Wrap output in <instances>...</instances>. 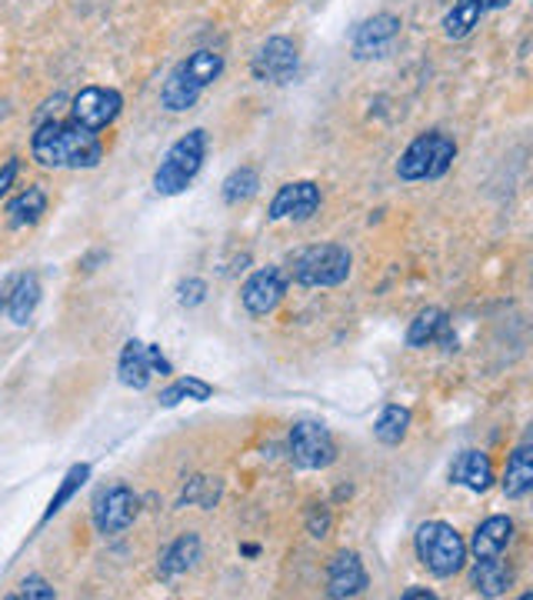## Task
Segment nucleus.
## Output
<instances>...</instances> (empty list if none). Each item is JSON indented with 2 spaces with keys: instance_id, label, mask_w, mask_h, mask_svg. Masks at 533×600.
I'll return each mask as SVG.
<instances>
[{
  "instance_id": "obj_1",
  "label": "nucleus",
  "mask_w": 533,
  "mask_h": 600,
  "mask_svg": "<svg viewBox=\"0 0 533 600\" xmlns=\"http://www.w3.org/2000/svg\"><path fill=\"white\" fill-rule=\"evenodd\" d=\"M30 154L47 170H90L103 160V140L97 130L77 120H43L30 137Z\"/></svg>"
},
{
  "instance_id": "obj_2",
  "label": "nucleus",
  "mask_w": 533,
  "mask_h": 600,
  "mask_svg": "<svg viewBox=\"0 0 533 600\" xmlns=\"http://www.w3.org/2000/svg\"><path fill=\"white\" fill-rule=\"evenodd\" d=\"M220 73H224V57L217 50H194L167 73V80L160 87V107L170 114L190 110L200 100V94L210 83H217Z\"/></svg>"
},
{
  "instance_id": "obj_3",
  "label": "nucleus",
  "mask_w": 533,
  "mask_h": 600,
  "mask_svg": "<svg viewBox=\"0 0 533 600\" xmlns=\"http://www.w3.org/2000/svg\"><path fill=\"white\" fill-rule=\"evenodd\" d=\"M204 160H207V130H204V127H194V130H187L184 137H177V140L170 144V150L164 154L160 167L154 170V190H157L160 197H177V194H184V190L197 180Z\"/></svg>"
},
{
  "instance_id": "obj_4",
  "label": "nucleus",
  "mask_w": 533,
  "mask_h": 600,
  "mask_svg": "<svg viewBox=\"0 0 533 600\" xmlns=\"http://www.w3.org/2000/svg\"><path fill=\"white\" fill-rule=\"evenodd\" d=\"M354 257L340 244H310L290 254L287 277L300 287H340L351 277Z\"/></svg>"
},
{
  "instance_id": "obj_5",
  "label": "nucleus",
  "mask_w": 533,
  "mask_h": 600,
  "mask_svg": "<svg viewBox=\"0 0 533 600\" xmlns=\"http://www.w3.org/2000/svg\"><path fill=\"white\" fill-rule=\"evenodd\" d=\"M414 551L417 561L434 574V578H454L467 564V544L457 534L454 524L447 521H427L414 534Z\"/></svg>"
},
{
  "instance_id": "obj_6",
  "label": "nucleus",
  "mask_w": 533,
  "mask_h": 600,
  "mask_svg": "<svg viewBox=\"0 0 533 600\" xmlns=\"http://www.w3.org/2000/svg\"><path fill=\"white\" fill-rule=\"evenodd\" d=\"M454 157H457L454 137H447L441 130H427L401 154L397 177L401 180H437L451 170Z\"/></svg>"
},
{
  "instance_id": "obj_7",
  "label": "nucleus",
  "mask_w": 533,
  "mask_h": 600,
  "mask_svg": "<svg viewBox=\"0 0 533 600\" xmlns=\"http://www.w3.org/2000/svg\"><path fill=\"white\" fill-rule=\"evenodd\" d=\"M287 454L304 471H324L337 461V444L327 424L320 421H297L287 437Z\"/></svg>"
},
{
  "instance_id": "obj_8",
  "label": "nucleus",
  "mask_w": 533,
  "mask_h": 600,
  "mask_svg": "<svg viewBox=\"0 0 533 600\" xmlns=\"http://www.w3.org/2000/svg\"><path fill=\"white\" fill-rule=\"evenodd\" d=\"M290 277L284 267H260L257 274H250L240 287V304L250 317H267L280 307V301L287 297Z\"/></svg>"
},
{
  "instance_id": "obj_9",
  "label": "nucleus",
  "mask_w": 533,
  "mask_h": 600,
  "mask_svg": "<svg viewBox=\"0 0 533 600\" xmlns=\"http://www.w3.org/2000/svg\"><path fill=\"white\" fill-rule=\"evenodd\" d=\"M300 67V53H297V43L290 37H267L260 43V50L254 53L250 60V73L260 80V83H287L294 80Z\"/></svg>"
},
{
  "instance_id": "obj_10",
  "label": "nucleus",
  "mask_w": 533,
  "mask_h": 600,
  "mask_svg": "<svg viewBox=\"0 0 533 600\" xmlns=\"http://www.w3.org/2000/svg\"><path fill=\"white\" fill-rule=\"evenodd\" d=\"M124 110V97L113 87H83L80 94L70 97V120L90 127V130H107Z\"/></svg>"
},
{
  "instance_id": "obj_11",
  "label": "nucleus",
  "mask_w": 533,
  "mask_h": 600,
  "mask_svg": "<svg viewBox=\"0 0 533 600\" xmlns=\"http://www.w3.org/2000/svg\"><path fill=\"white\" fill-rule=\"evenodd\" d=\"M137 508H140V501L127 484H110L93 498V528L103 538H113V534H120V531H127L134 524Z\"/></svg>"
},
{
  "instance_id": "obj_12",
  "label": "nucleus",
  "mask_w": 533,
  "mask_h": 600,
  "mask_svg": "<svg viewBox=\"0 0 533 600\" xmlns=\"http://www.w3.org/2000/svg\"><path fill=\"white\" fill-rule=\"evenodd\" d=\"M401 27L404 20L397 13H374L367 20H361L351 33V47H354V57L357 60H371V57H384L394 40L401 37Z\"/></svg>"
},
{
  "instance_id": "obj_13",
  "label": "nucleus",
  "mask_w": 533,
  "mask_h": 600,
  "mask_svg": "<svg viewBox=\"0 0 533 600\" xmlns=\"http://www.w3.org/2000/svg\"><path fill=\"white\" fill-rule=\"evenodd\" d=\"M37 304H40V277L33 271L10 274L0 284V314H7L13 327H27Z\"/></svg>"
},
{
  "instance_id": "obj_14",
  "label": "nucleus",
  "mask_w": 533,
  "mask_h": 600,
  "mask_svg": "<svg viewBox=\"0 0 533 600\" xmlns=\"http://www.w3.org/2000/svg\"><path fill=\"white\" fill-rule=\"evenodd\" d=\"M317 210H320V187H317L314 180H294V184H284V187L274 194L267 217H270V220L290 217V220L300 224V220H310Z\"/></svg>"
},
{
  "instance_id": "obj_15",
  "label": "nucleus",
  "mask_w": 533,
  "mask_h": 600,
  "mask_svg": "<svg viewBox=\"0 0 533 600\" xmlns=\"http://www.w3.org/2000/svg\"><path fill=\"white\" fill-rule=\"evenodd\" d=\"M364 591H367V571H364L361 554L340 551L327 568V598L347 600L364 594Z\"/></svg>"
},
{
  "instance_id": "obj_16",
  "label": "nucleus",
  "mask_w": 533,
  "mask_h": 600,
  "mask_svg": "<svg viewBox=\"0 0 533 600\" xmlns=\"http://www.w3.org/2000/svg\"><path fill=\"white\" fill-rule=\"evenodd\" d=\"M471 584L481 598H504L514 588V568L504 561V554L494 558H474Z\"/></svg>"
},
{
  "instance_id": "obj_17",
  "label": "nucleus",
  "mask_w": 533,
  "mask_h": 600,
  "mask_svg": "<svg viewBox=\"0 0 533 600\" xmlns=\"http://www.w3.org/2000/svg\"><path fill=\"white\" fill-rule=\"evenodd\" d=\"M444 344L447 351H454V337H451V317L441 307H424L407 331V347H427V344Z\"/></svg>"
},
{
  "instance_id": "obj_18",
  "label": "nucleus",
  "mask_w": 533,
  "mask_h": 600,
  "mask_svg": "<svg viewBox=\"0 0 533 600\" xmlns=\"http://www.w3.org/2000/svg\"><path fill=\"white\" fill-rule=\"evenodd\" d=\"M451 484L467 488L474 494L491 491L494 484V464L484 451H464L454 464H451Z\"/></svg>"
},
{
  "instance_id": "obj_19",
  "label": "nucleus",
  "mask_w": 533,
  "mask_h": 600,
  "mask_svg": "<svg viewBox=\"0 0 533 600\" xmlns=\"http://www.w3.org/2000/svg\"><path fill=\"white\" fill-rule=\"evenodd\" d=\"M117 377L124 387L130 391H147L150 381H154V367H150V354H147V344L130 337L120 351V364H117Z\"/></svg>"
},
{
  "instance_id": "obj_20",
  "label": "nucleus",
  "mask_w": 533,
  "mask_h": 600,
  "mask_svg": "<svg viewBox=\"0 0 533 600\" xmlns=\"http://www.w3.org/2000/svg\"><path fill=\"white\" fill-rule=\"evenodd\" d=\"M511 541H514V521L507 514H494L474 531V541L467 551L474 558H494V554H504Z\"/></svg>"
},
{
  "instance_id": "obj_21",
  "label": "nucleus",
  "mask_w": 533,
  "mask_h": 600,
  "mask_svg": "<svg viewBox=\"0 0 533 600\" xmlns=\"http://www.w3.org/2000/svg\"><path fill=\"white\" fill-rule=\"evenodd\" d=\"M504 494L511 501H521L527 498L533 488V447L531 444H521L514 447V454L507 458V471H504V481H501Z\"/></svg>"
},
{
  "instance_id": "obj_22",
  "label": "nucleus",
  "mask_w": 533,
  "mask_h": 600,
  "mask_svg": "<svg viewBox=\"0 0 533 600\" xmlns=\"http://www.w3.org/2000/svg\"><path fill=\"white\" fill-rule=\"evenodd\" d=\"M43 214H47V194H43L40 184H30L27 190H20V194L7 204V224H10L13 230L33 227Z\"/></svg>"
},
{
  "instance_id": "obj_23",
  "label": "nucleus",
  "mask_w": 533,
  "mask_h": 600,
  "mask_svg": "<svg viewBox=\"0 0 533 600\" xmlns=\"http://www.w3.org/2000/svg\"><path fill=\"white\" fill-rule=\"evenodd\" d=\"M200 561V538L197 534H180L160 558V578L170 581L177 574H187Z\"/></svg>"
},
{
  "instance_id": "obj_24",
  "label": "nucleus",
  "mask_w": 533,
  "mask_h": 600,
  "mask_svg": "<svg viewBox=\"0 0 533 600\" xmlns=\"http://www.w3.org/2000/svg\"><path fill=\"white\" fill-rule=\"evenodd\" d=\"M487 13L484 0H454V7L444 17V33L451 40H464L474 33V27L481 23V17Z\"/></svg>"
},
{
  "instance_id": "obj_25",
  "label": "nucleus",
  "mask_w": 533,
  "mask_h": 600,
  "mask_svg": "<svg viewBox=\"0 0 533 600\" xmlns=\"http://www.w3.org/2000/svg\"><path fill=\"white\" fill-rule=\"evenodd\" d=\"M257 190H260V174H257V167H237V170H230L227 174V180H224V187H220V197H224V204H230V207H240V204H247L250 197H257Z\"/></svg>"
},
{
  "instance_id": "obj_26",
  "label": "nucleus",
  "mask_w": 533,
  "mask_h": 600,
  "mask_svg": "<svg viewBox=\"0 0 533 600\" xmlns=\"http://www.w3.org/2000/svg\"><path fill=\"white\" fill-rule=\"evenodd\" d=\"M407 431H411V411L401 404H387L374 421V437L387 447H397L407 437Z\"/></svg>"
},
{
  "instance_id": "obj_27",
  "label": "nucleus",
  "mask_w": 533,
  "mask_h": 600,
  "mask_svg": "<svg viewBox=\"0 0 533 600\" xmlns=\"http://www.w3.org/2000/svg\"><path fill=\"white\" fill-rule=\"evenodd\" d=\"M87 478H90V464H73L67 474H63V481H60V488H57V494L50 498V504H47V511H43V518H40V524H47V521H53L70 501H73V494L87 484Z\"/></svg>"
},
{
  "instance_id": "obj_28",
  "label": "nucleus",
  "mask_w": 533,
  "mask_h": 600,
  "mask_svg": "<svg viewBox=\"0 0 533 600\" xmlns=\"http://www.w3.org/2000/svg\"><path fill=\"white\" fill-rule=\"evenodd\" d=\"M214 397V387L207 384V381H200V377H180V381H174L170 387H164L160 391V407H177L180 401H197V404H204V401H210Z\"/></svg>"
},
{
  "instance_id": "obj_29",
  "label": "nucleus",
  "mask_w": 533,
  "mask_h": 600,
  "mask_svg": "<svg viewBox=\"0 0 533 600\" xmlns=\"http://www.w3.org/2000/svg\"><path fill=\"white\" fill-rule=\"evenodd\" d=\"M220 481L214 478H194L187 488H184V494H180V504H200L204 511H214V504L220 501Z\"/></svg>"
},
{
  "instance_id": "obj_30",
  "label": "nucleus",
  "mask_w": 533,
  "mask_h": 600,
  "mask_svg": "<svg viewBox=\"0 0 533 600\" xmlns=\"http://www.w3.org/2000/svg\"><path fill=\"white\" fill-rule=\"evenodd\" d=\"M177 301L180 307H200L207 301V284L200 277H187L177 284Z\"/></svg>"
},
{
  "instance_id": "obj_31",
  "label": "nucleus",
  "mask_w": 533,
  "mask_h": 600,
  "mask_svg": "<svg viewBox=\"0 0 533 600\" xmlns=\"http://www.w3.org/2000/svg\"><path fill=\"white\" fill-rule=\"evenodd\" d=\"M327 531H330V511L324 504H310V511H307V534L324 541Z\"/></svg>"
},
{
  "instance_id": "obj_32",
  "label": "nucleus",
  "mask_w": 533,
  "mask_h": 600,
  "mask_svg": "<svg viewBox=\"0 0 533 600\" xmlns=\"http://www.w3.org/2000/svg\"><path fill=\"white\" fill-rule=\"evenodd\" d=\"M20 598L27 600H53L57 598V591L43 581V578H37V574H30V578H23L20 581Z\"/></svg>"
},
{
  "instance_id": "obj_33",
  "label": "nucleus",
  "mask_w": 533,
  "mask_h": 600,
  "mask_svg": "<svg viewBox=\"0 0 533 600\" xmlns=\"http://www.w3.org/2000/svg\"><path fill=\"white\" fill-rule=\"evenodd\" d=\"M17 174H20V157H10L3 167H0V197L13 187V180H17Z\"/></svg>"
},
{
  "instance_id": "obj_34",
  "label": "nucleus",
  "mask_w": 533,
  "mask_h": 600,
  "mask_svg": "<svg viewBox=\"0 0 533 600\" xmlns=\"http://www.w3.org/2000/svg\"><path fill=\"white\" fill-rule=\"evenodd\" d=\"M147 354H150V367H154V374H174V367H170V361L164 357V351L157 347V344H147Z\"/></svg>"
},
{
  "instance_id": "obj_35",
  "label": "nucleus",
  "mask_w": 533,
  "mask_h": 600,
  "mask_svg": "<svg viewBox=\"0 0 533 600\" xmlns=\"http://www.w3.org/2000/svg\"><path fill=\"white\" fill-rule=\"evenodd\" d=\"M434 600V591H427V588H411V591H404V600Z\"/></svg>"
},
{
  "instance_id": "obj_36",
  "label": "nucleus",
  "mask_w": 533,
  "mask_h": 600,
  "mask_svg": "<svg viewBox=\"0 0 533 600\" xmlns=\"http://www.w3.org/2000/svg\"><path fill=\"white\" fill-rule=\"evenodd\" d=\"M514 0H484V7L487 10H504V7H511Z\"/></svg>"
}]
</instances>
